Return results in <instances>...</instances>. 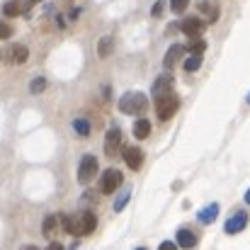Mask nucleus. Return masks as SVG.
I'll return each mask as SVG.
<instances>
[{"mask_svg":"<svg viewBox=\"0 0 250 250\" xmlns=\"http://www.w3.org/2000/svg\"><path fill=\"white\" fill-rule=\"evenodd\" d=\"M56 221H59V219H56L54 214L44 219V224H42V231H44V236H51V233H54V226H56Z\"/></svg>","mask_w":250,"mask_h":250,"instance_id":"6ab92c4d","label":"nucleus"},{"mask_svg":"<svg viewBox=\"0 0 250 250\" xmlns=\"http://www.w3.org/2000/svg\"><path fill=\"white\" fill-rule=\"evenodd\" d=\"M46 250H63V246H59V243H51Z\"/></svg>","mask_w":250,"mask_h":250,"instance_id":"c85d7f7f","label":"nucleus"},{"mask_svg":"<svg viewBox=\"0 0 250 250\" xmlns=\"http://www.w3.org/2000/svg\"><path fill=\"white\" fill-rule=\"evenodd\" d=\"M146 107H148V100H146L144 92H126L119 100V109L124 114H144Z\"/></svg>","mask_w":250,"mask_h":250,"instance_id":"f257e3e1","label":"nucleus"},{"mask_svg":"<svg viewBox=\"0 0 250 250\" xmlns=\"http://www.w3.org/2000/svg\"><path fill=\"white\" fill-rule=\"evenodd\" d=\"M177 107H180V100H177L175 92H167V95L156 97V114H158L163 122H167V119L177 112Z\"/></svg>","mask_w":250,"mask_h":250,"instance_id":"f03ea898","label":"nucleus"},{"mask_svg":"<svg viewBox=\"0 0 250 250\" xmlns=\"http://www.w3.org/2000/svg\"><path fill=\"white\" fill-rule=\"evenodd\" d=\"M199 66H202V54H192V56H189V59L185 61V71H187V73L197 71Z\"/></svg>","mask_w":250,"mask_h":250,"instance_id":"f3484780","label":"nucleus"},{"mask_svg":"<svg viewBox=\"0 0 250 250\" xmlns=\"http://www.w3.org/2000/svg\"><path fill=\"white\" fill-rule=\"evenodd\" d=\"M182 54H185V46H180V44H172V46L167 49L166 59H163V66H166L167 71H170V68H175V63L182 59Z\"/></svg>","mask_w":250,"mask_h":250,"instance_id":"9d476101","label":"nucleus"},{"mask_svg":"<svg viewBox=\"0 0 250 250\" xmlns=\"http://www.w3.org/2000/svg\"><path fill=\"white\" fill-rule=\"evenodd\" d=\"M248 104H250V92H248Z\"/></svg>","mask_w":250,"mask_h":250,"instance_id":"2f4dec72","label":"nucleus"},{"mask_svg":"<svg viewBox=\"0 0 250 250\" xmlns=\"http://www.w3.org/2000/svg\"><path fill=\"white\" fill-rule=\"evenodd\" d=\"M163 7H166L163 2H156V5H153V10H151V15H153V17H158V15H163Z\"/></svg>","mask_w":250,"mask_h":250,"instance_id":"bb28decb","label":"nucleus"},{"mask_svg":"<svg viewBox=\"0 0 250 250\" xmlns=\"http://www.w3.org/2000/svg\"><path fill=\"white\" fill-rule=\"evenodd\" d=\"M167 92H172V76H161L156 83H153V95L156 97H161V95H167Z\"/></svg>","mask_w":250,"mask_h":250,"instance_id":"9b49d317","label":"nucleus"},{"mask_svg":"<svg viewBox=\"0 0 250 250\" xmlns=\"http://www.w3.org/2000/svg\"><path fill=\"white\" fill-rule=\"evenodd\" d=\"M158 250H177V243H172V241H166V243H161V248Z\"/></svg>","mask_w":250,"mask_h":250,"instance_id":"cd10ccee","label":"nucleus"},{"mask_svg":"<svg viewBox=\"0 0 250 250\" xmlns=\"http://www.w3.org/2000/svg\"><path fill=\"white\" fill-rule=\"evenodd\" d=\"M32 2H39V0H32Z\"/></svg>","mask_w":250,"mask_h":250,"instance_id":"473e14b6","label":"nucleus"},{"mask_svg":"<svg viewBox=\"0 0 250 250\" xmlns=\"http://www.w3.org/2000/svg\"><path fill=\"white\" fill-rule=\"evenodd\" d=\"M119 148H122V131L119 129H109L107 131V139H104V153L109 158H114L119 153Z\"/></svg>","mask_w":250,"mask_h":250,"instance_id":"423d86ee","label":"nucleus"},{"mask_svg":"<svg viewBox=\"0 0 250 250\" xmlns=\"http://www.w3.org/2000/svg\"><path fill=\"white\" fill-rule=\"evenodd\" d=\"M44 87H46V78H34L32 85H29V90H32V92H42Z\"/></svg>","mask_w":250,"mask_h":250,"instance_id":"b1692460","label":"nucleus"},{"mask_svg":"<svg viewBox=\"0 0 250 250\" xmlns=\"http://www.w3.org/2000/svg\"><path fill=\"white\" fill-rule=\"evenodd\" d=\"M97 226V219L95 214L90 211H83L78 219H71V236H90Z\"/></svg>","mask_w":250,"mask_h":250,"instance_id":"7ed1b4c3","label":"nucleus"},{"mask_svg":"<svg viewBox=\"0 0 250 250\" xmlns=\"http://www.w3.org/2000/svg\"><path fill=\"white\" fill-rule=\"evenodd\" d=\"M73 129H76V131H78L83 139H85V136H90V124H87L85 119H76V122H73Z\"/></svg>","mask_w":250,"mask_h":250,"instance_id":"aec40b11","label":"nucleus"},{"mask_svg":"<svg viewBox=\"0 0 250 250\" xmlns=\"http://www.w3.org/2000/svg\"><path fill=\"white\" fill-rule=\"evenodd\" d=\"M22 250H39L37 246H22Z\"/></svg>","mask_w":250,"mask_h":250,"instance_id":"c756f323","label":"nucleus"},{"mask_svg":"<svg viewBox=\"0 0 250 250\" xmlns=\"http://www.w3.org/2000/svg\"><path fill=\"white\" fill-rule=\"evenodd\" d=\"M10 37H12V27L5 24V22H0V39L5 42V39H10Z\"/></svg>","mask_w":250,"mask_h":250,"instance_id":"393cba45","label":"nucleus"},{"mask_svg":"<svg viewBox=\"0 0 250 250\" xmlns=\"http://www.w3.org/2000/svg\"><path fill=\"white\" fill-rule=\"evenodd\" d=\"M151 134V122L148 119H139L136 124H134V136L136 139H146Z\"/></svg>","mask_w":250,"mask_h":250,"instance_id":"dca6fc26","label":"nucleus"},{"mask_svg":"<svg viewBox=\"0 0 250 250\" xmlns=\"http://www.w3.org/2000/svg\"><path fill=\"white\" fill-rule=\"evenodd\" d=\"M119 185H122V172H119V170L109 167V170H104V172H102L100 192H104V194H112V192H114Z\"/></svg>","mask_w":250,"mask_h":250,"instance_id":"39448f33","label":"nucleus"},{"mask_svg":"<svg viewBox=\"0 0 250 250\" xmlns=\"http://www.w3.org/2000/svg\"><path fill=\"white\" fill-rule=\"evenodd\" d=\"M10 59H12V63H24V61L29 59V49H27L24 44H15V46L10 49Z\"/></svg>","mask_w":250,"mask_h":250,"instance_id":"f8f14e48","label":"nucleus"},{"mask_svg":"<svg viewBox=\"0 0 250 250\" xmlns=\"http://www.w3.org/2000/svg\"><path fill=\"white\" fill-rule=\"evenodd\" d=\"M2 12H5L7 17H15V15H20V12H22V5H20L17 0H12V2H5Z\"/></svg>","mask_w":250,"mask_h":250,"instance_id":"a211bd4d","label":"nucleus"},{"mask_svg":"<svg viewBox=\"0 0 250 250\" xmlns=\"http://www.w3.org/2000/svg\"><path fill=\"white\" fill-rule=\"evenodd\" d=\"M246 202H248V204H250V189H248V192H246Z\"/></svg>","mask_w":250,"mask_h":250,"instance_id":"7c9ffc66","label":"nucleus"},{"mask_svg":"<svg viewBox=\"0 0 250 250\" xmlns=\"http://www.w3.org/2000/svg\"><path fill=\"white\" fill-rule=\"evenodd\" d=\"M97 158L95 156H83V161H81V166H78V180L81 182H90V180H95V175H97Z\"/></svg>","mask_w":250,"mask_h":250,"instance_id":"20e7f679","label":"nucleus"},{"mask_svg":"<svg viewBox=\"0 0 250 250\" xmlns=\"http://www.w3.org/2000/svg\"><path fill=\"white\" fill-rule=\"evenodd\" d=\"M180 29H182L187 37H192V39H199V34L204 32V20H199V17H187V20H182Z\"/></svg>","mask_w":250,"mask_h":250,"instance_id":"0eeeda50","label":"nucleus"},{"mask_svg":"<svg viewBox=\"0 0 250 250\" xmlns=\"http://www.w3.org/2000/svg\"><path fill=\"white\" fill-rule=\"evenodd\" d=\"M124 161H126V166L131 167V170H139L141 163H144V153H141V148H136V146L126 148V151H124Z\"/></svg>","mask_w":250,"mask_h":250,"instance_id":"1a4fd4ad","label":"nucleus"},{"mask_svg":"<svg viewBox=\"0 0 250 250\" xmlns=\"http://www.w3.org/2000/svg\"><path fill=\"white\" fill-rule=\"evenodd\" d=\"M246 226H248V214H246V211H238V214H233V216L226 221L224 231H226L229 236H233V233H241Z\"/></svg>","mask_w":250,"mask_h":250,"instance_id":"6e6552de","label":"nucleus"},{"mask_svg":"<svg viewBox=\"0 0 250 250\" xmlns=\"http://www.w3.org/2000/svg\"><path fill=\"white\" fill-rule=\"evenodd\" d=\"M126 202H129V194H124V197H119V199L114 202V209H117V211H122V209L126 207Z\"/></svg>","mask_w":250,"mask_h":250,"instance_id":"a878e982","label":"nucleus"},{"mask_svg":"<svg viewBox=\"0 0 250 250\" xmlns=\"http://www.w3.org/2000/svg\"><path fill=\"white\" fill-rule=\"evenodd\" d=\"M139 250H144V248H139Z\"/></svg>","mask_w":250,"mask_h":250,"instance_id":"72a5a7b5","label":"nucleus"},{"mask_svg":"<svg viewBox=\"0 0 250 250\" xmlns=\"http://www.w3.org/2000/svg\"><path fill=\"white\" fill-rule=\"evenodd\" d=\"M112 49H114L112 37H102V39L97 42V56H100V59H107V56L112 54Z\"/></svg>","mask_w":250,"mask_h":250,"instance_id":"4468645a","label":"nucleus"},{"mask_svg":"<svg viewBox=\"0 0 250 250\" xmlns=\"http://www.w3.org/2000/svg\"><path fill=\"white\" fill-rule=\"evenodd\" d=\"M216 216H219V204H209V207H204L199 211V221L202 224H211Z\"/></svg>","mask_w":250,"mask_h":250,"instance_id":"2eb2a0df","label":"nucleus"},{"mask_svg":"<svg viewBox=\"0 0 250 250\" xmlns=\"http://www.w3.org/2000/svg\"><path fill=\"white\" fill-rule=\"evenodd\" d=\"M204 49H207V42H204V39H192V42H189V51H192V54H202Z\"/></svg>","mask_w":250,"mask_h":250,"instance_id":"5701e85b","label":"nucleus"},{"mask_svg":"<svg viewBox=\"0 0 250 250\" xmlns=\"http://www.w3.org/2000/svg\"><path fill=\"white\" fill-rule=\"evenodd\" d=\"M199 7H202V12H207V15H209V22H214V20L219 17V10H216V7H211L209 2H199Z\"/></svg>","mask_w":250,"mask_h":250,"instance_id":"4be33fe9","label":"nucleus"},{"mask_svg":"<svg viewBox=\"0 0 250 250\" xmlns=\"http://www.w3.org/2000/svg\"><path fill=\"white\" fill-rule=\"evenodd\" d=\"M177 246L180 248H194L197 246V236L192 231L182 229V231H177Z\"/></svg>","mask_w":250,"mask_h":250,"instance_id":"ddd939ff","label":"nucleus"},{"mask_svg":"<svg viewBox=\"0 0 250 250\" xmlns=\"http://www.w3.org/2000/svg\"><path fill=\"white\" fill-rule=\"evenodd\" d=\"M187 5H189V0H170V10H172L175 15L185 12V10H187Z\"/></svg>","mask_w":250,"mask_h":250,"instance_id":"412c9836","label":"nucleus"}]
</instances>
